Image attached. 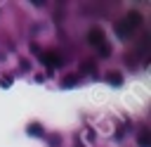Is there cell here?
Instances as JSON below:
<instances>
[{"label": "cell", "mask_w": 151, "mask_h": 147, "mask_svg": "<svg viewBox=\"0 0 151 147\" xmlns=\"http://www.w3.org/2000/svg\"><path fill=\"white\" fill-rule=\"evenodd\" d=\"M0 83H2V88H9V83H12V78H9V76H5V78H2Z\"/></svg>", "instance_id": "10"}, {"label": "cell", "mask_w": 151, "mask_h": 147, "mask_svg": "<svg viewBox=\"0 0 151 147\" xmlns=\"http://www.w3.org/2000/svg\"><path fill=\"white\" fill-rule=\"evenodd\" d=\"M80 69H83V71H87V74H94V71H97V66H94V62H92V59H85V62L80 64Z\"/></svg>", "instance_id": "6"}, {"label": "cell", "mask_w": 151, "mask_h": 147, "mask_svg": "<svg viewBox=\"0 0 151 147\" xmlns=\"http://www.w3.org/2000/svg\"><path fill=\"white\" fill-rule=\"evenodd\" d=\"M76 147H83V142H80V140H78V138H76Z\"/></svg>", "instance_id": "11"}, {"label": "cell", "mask_w": 151, "mask_h": 147, "mask_svg": "<svg viewBox=\"0 0 151 147\" xmlns=\"http://www.w3.org/2000/svg\"><path fill=\"white\" fill-rule=\"evenodd\" d=\"M106 81H109L111 85H120V83H123V76H120L118 71H109V74H106Z\"/></svg>", "instance_id": "5"}, {"label": "cell", "mask_w": 151, "mask_h": 147, "mask_svg": "<svg viewBox=\"0 0 151 147\" xmlns=\"http://www.w3.org/2000/svg\"><path fill=\"white\" fill-rule=\"evenodd\" d=\"M87 40H90V45H92V47H97V50H99V55H101V57H109V45L104 43V36H101V31H99V28H92V31L87 33Z\"/></svg>", "instance_id": "1"}, {"label": "cell", "mask_w": 151, "mask_h": 147, "mask_svg": "<svg viewBox=\"0 0 151 147\" xmlns=\"http://www.w3.org/2000/svg\"><path fill=\"white\" fill-rule=\"evenodd\" d=\"M73 83H78V76H68V78H66V83H64V85H73Z\"/></svg>", "instance_id": "9"}, {"label": "cell", "mask_w": 151, "mask_h": 147, "mask_svg": "<svg viewBox=\"0 0 151 147\" xmlns=\"http://www.w3.org/2000/svg\"><path fill=\"white\" fill-rule=\"evenodd\" d=\"M116 33H118L120 38H127V36H130V28H127L125 24H118V26H116Z\"/></svg>", "instance_id": "8"}, {"label": "cell", "mask_w": 151, "mask_h": 147, "mask_svg": "<svg viewBox=\"0 0 151 147\" xmlns=\"http://www.w3.org/2000/svg\"><path fill=\"white\" fill-rule=\"evenodd\" d=\"M137 142H139L142 147H151V133H149L146 128H142V130H139V138H137Z\"/></svg>", "instance_id": "4"}, {"label": "cell", "mask_w": 151, "mask_h": 147, "mask_svg": "<svg viewBox=\"0 0 151 147\" xmlns=\"http://www.w3.org/2000/svg\"><path fill=\"white\" fill-rule=\"evenodd\" d=\"M28 133H31V135H42L45 130H42L40 123H28Z\"/></svg>", "instance_id": "7"}, {"label": "cell", "mask_w": 151, "mask_h": 147, "mask_svg": "<svg viewBox=\"0 0 151 147\" xmlns=\"http://www.w3.org/2000/svg\"><path fill=\"white\" fill-rule=\"evenodd\" d=\"M42 62L50 66V69H54V66H61L64 62H61V55H57V52H42Z\"/></svg>", "instance_id": "2"}, {"label": "cell", "mask_w": 151, "mask_h": 147, "mask_svg": "<svg viewBox=\"0 0 151 147\" xmlns=\"http://www.w3.org/2000/svg\"><path fill=\"white\" fill-rule=\"evenodd\" d=\"M139 21H142V17H139L137 12H132V14H127V19H125V26L132 31V28H137V26H139Z\"/></svg>", "instance_id": "3"}]
</instances>
